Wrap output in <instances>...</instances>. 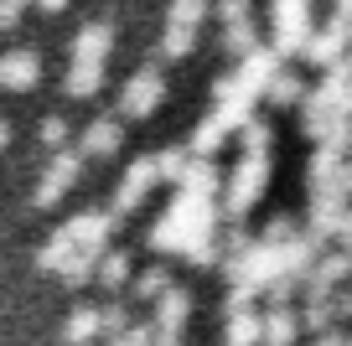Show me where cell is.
Returning a JSON list of instances; mask_svg holds the SVG:
<instances>
[{
  "mask_svg": "<svg viewBox=\"0 0 352 346\" xmlns=\"http://www.w3.org/2000/svg\"><path fill=\"white\" fill-rule=\"evenodd\" d=\"M264 181H270V155H243V161L233 165L228 186H223V217H228V222H243L249 207L259 202Z\"/></svg>",
  "mask_w": 352,
  "mask_h": 346,
  "instance_id": "6da1fadb",
  "label": "cell"
},
{
  "mask_svg": "<svg viewBox=\"0 0 352 346\" xmlns=\"http://www.w3.org/2000/svg\"><path fill=\"white\" fill-rule=\"evenodd\" d=\"M228 269V284H243V290H254V295H264L270 284L285 274V259H280V249H270V243H254L243 259H233V264H223Z\"/></svg>",
  "mask_w": 352,
  "mask_h": 346,
  "instance_id": "7a4b0ae2",
  "label": "cell"
},
{
  "mask_svg": "<svg viewBox=\"0 0 352 346\" xmlns=\"http://www.w3.org/2000/svg\"><path fill=\"white\" fill-rule=\"evenodd\" d=\"M161 98H166V78H161V67L151 62L120 88V119H151Z\"/></svg>",
  "mask_w": 352,
  "mask_h": 346,
  "instance_id": "3957f363",
  "label": "cell"
},
{
  "mask_svg": "<svg viewBox=\"0 0 352 346\" xmlns=\"http://www.w3.org/2000/svg\"><path fill=\"white\" fill-rule=\"evenodd\" d=\"M155 181H161V165H155V155H140V161H130V165H124V176H120V192H114V207H109V212H114V217L135 212V207L151 196Z\"/></svg>",
  "mask_w": 352,
  "mask_h": 346,
  "instance_id": "277c9868",
  "label": "cell"
},
{
  "mask_svg": "<svg viewBox=\"0 0 352 346\" xmlns=\"http://www.w3.org/2000/svg\"><path fill=\"white\" fill-rule=\"evenodd\" d=\"M78 171H83V155L78 150H57L52 161H47L42 181H36V207H57L67 196V186L78 181Z\"/></svg>",
  "mask_w": 352,
  "mask_h": 346,
  "instance_id": "5b68a950",
  "label": "cell"
},
{
  "mask_svg": "<svg viewBox=\"0 0 352 346\" xmlns=\"http://www.w3.org/2000/svg\"><path fill=\"white\" fill-rule=\"evenodd\" d=\"M352 52V26L347 21H321L316 32H311V42H306V62H316V67H337L342 57Z\"/></svg>",
  "mask_w": 352,
  "mask_h": 346,
  "instance_id": "8992f818",
  "label": "cell"
},
{
  "mask_svg": "<svg viewBox=\"0 0 352 346\" xmlns=\"http://www.w3.org/2000/svg\"><path fill=\"white\" fill-rule=\"evenodd\" d=\"M321 253H327V233H311V227H300L296 238H290L285 249H280V259H285V274H290V279H300V284H306L311 274H316Z\"/></svg>",
  "mask_w": 352,
  "mask_h": 346,
  "instance_id": "52a82bcc",
  "label": "cell"
},
{
  "mask_svg": "<svg viewBox=\"0 0 352 346\" xmlns=\"http://www.w3.org/2000/svg\"><path fill=\"white\" fill-rule=\"evenodd\" d=\"M120 227V217L114 212H99V207H88V212H78L73 222L63 227L67 238H73V249H88V253H109L104 243H109V233Z\"/></svg>",
  "mask_w": 352,
  "mask_h": 346,
  "instance_id": "ba28073f",
  "label": "cell"
},
{
  "mask_svg": "<svg viewBox=\"0 0 352 346\" xmlns=\"http://www.w3.org/2000/svg\"><path fill=\"white\" fill-rule=\"evenodd\" d=\"M124 140V124L120 114H99V119H88L83 135H78V155H94V161H104V155H114Z\"/></svg>",
  "mask_w": 352,
  "mask_h": 346,
  "instance_id": "9c48e42d",
  "label": "cell"
},
{
  "mask_svg": "<svg viewBox=\"0 0 352 346\" xmlns=\"http://www.w3.org/2000/svg\"><path fill=\"white\" fill-rule=\"evenodd\" d=\"M42 83V57L32 47H16V52L0 57V88H11V93H26V88Z\"/></svg>",
  "mask_w": 352,
  "mask_h": 346,
  "instance_id": "30bf717a",
  "label": "cell"
},
{
  "mask_svg": "<svg viewBox=\"0 0 352 346\" xmlns=\"http://www.w3.org/2000/svg\"><path fill=\"white\" fill-rule=\"evenodd\" d=\"M280 73H285V62H280V52H275V47H254V52L239 62L243 88H249V93H259V98H264V88L275 83Z\"/></svg>",
  "mask_w": 352,
  "mask_h": 346,
  "instance_id": "8fae6325",
  "label": "cell"
},
{
  "mask_svg": "<svg viewBox=\"0 0 352 346\" xmlns=\"http://www.w3.org/2000/svg\"><path fill=\"white\" fill-rule=\"evenodd\" d=\"M114 52V21H83L73 36V62H109Z\"/></svg>",
  "mask_w": 352,
  "mask_h": 346,
  "instance_id": "7c38bea8",
  "label": "cell"
},
{
  "mask_svg": "<svg viewBox=\"0 0 352 346\" xmlns=\"http://www.w3.org/2000/svg\"><path fill=\"white\" fill-rule=\"evenodd\" d=\"M176 192L223 202V171H218V161H197V155H192V165H187V176H182V186H176Z\"/></svg>",
  "mask_w": 352,
  "mask_h": 346,
  "instance_id": "4fadbf2b",
  "label": "cell"
},
{
  "mask_svg": "<svg viewBox=\"0 0 352 346\" xmlns=\"http://www.w3.org/2000/svg\"><path fill=\"white\" fill-rule=\"evenodd\" d=\"M300 331H306V325H300L296 305H270V310H264V346H296Z\"/></svg>",
  "mask_w": 352,
  "mask_h": 346,
  "instance_id": "5bb4252c",
  "label": "cell"
},
{
  "mask_svg": "<svg viewBox=\"0 0 352 346\" xmlns=\"http://www.w3.org/2000/svg\"><path fill=\"white\" fill-rule=\"evenodd\" d=\"M223 346H264V310L223 315Z\"/></svg>",
  "mask_w": 352,
  "mask_h": 346,
  "instance_id": "9a60e30c",
  "label": "cell"
},
{
  "mask_svg": "<svg viewBox=\"0 0 352 346\" xmlns=\"http://www.w3.org/2000/svg\"><path fill=\"white\" fill-rule=\"evenodd\" d=\"M145 243H151L155 253H187V249H192V243H197V238H192V227L182 222V217H176V212H166L161 222L151 227V238H145Z\"/></svg>",
  "mask_w": 352,
  "mask_h": 346,
  "instance_id": "2e32d148",
  "label": "cell"
},
{
  "mask_svg": "<svg viewBox=\"0 0 352 346\" xmlns=\"http://www.w3.org/2000/svg\"><path fill=\"white\" fill-rule=\"evenodd\" d=\"M192 315V295L182 290V284H171V290L155 300V331H182Z\"/></svg>",
  "mask_w": 352,
  "mask_h": 346,
  "instance_id": "e0dca14e",
  "label": "cell"
},
{
  "mask_svg": "<svg viewBox=\"0 0 352 346\" xmlns=\"http://www.w3.org/2000/svg\"><path fill=\"white\" fill-rule=\"evenodd\" d=\"M104 78H109V67H104V62H73L63 73V88H67V98H94L104 88Z\"/></svg>",
  "mask_w": 352,
  "mask_h": 346,
  "instance_id": "ac0fdd59",
  "label": "cell"
},
{
  "mask_svg": "<svg viewBox=\"0 0 352 346\" xmlns=\"http://www.w3.org/2000/svg\"><path fill=\"white\" fill-rule=\"evenodd\" d=\"M94 336H104L99 305H73V310H67V325H63V341L83 346V341H94Z\"/></svg>",
  "mask_w": 352,
  "mask_h": 346,
  "instance_id": "d6986e66",
  "label": "cell"
},
{
  "mask_svg": "<svg viewBox=\"0 0 352 346\" xmlns=\"http://www.w3.org/2000/svg\"><path fill=\"white\" fill-rule=\"evenodd\" d=\"M264 98H270L275 108H290V104H306V98H311V88H306V78H300L296 67H285V73H280L275 83L264 88Z\"/></svg>",
  "mask_w": 352,
  "mask_h": 346,
  "instance_id": "ffe728a7",
  "label": "cell"
},
{
  "mask_svg": "<svg viewBox=\"0 0 352 346\" xmlns=\"http://www.w3.org/2000/svg\"><path fill=\"white\" fill-rule=\"evenodd\" d=\"M99 259H104V253H88V249H78L73 259H67L63 269H57V279H63L67 290H83V284H94V279H99Z\"/></svg>",
  "mask_w": 352,
  "mask_h": 346,
  "instance_id": "44dd1931",
  "label": "cell"
},
{
  "mask_svg": "<svg viewBox=\"0 0 352 346\" xmlns=\"http://www.w3.org/2000/svg\"><path fill=\"white\" fill-rule=\"evenodd\" d=\"M223 140H228V130L218 124V114H208V119L192 130V140H187V150L197 155V161H212V155L223 150Z\"/></svg>",
  "mask_w": 352,
  "mask_h": 346,
  "instance_id": "7402d4cb",
  "label": "cell"
},
{
  "mask_svg": "<svg viewBox=\"0 0 352 346\" xmlns=\"http://www.w3.org/2000/svg\"><path fill=\"white\" fill-rule=\"evenodd\" d=\"M130 274H135V259L124 249H109L99 259V290H124L130 284Z\"/></svg>",
  "mask_w": 352,
  "mask_h": 346,
  "instance_id": "603a6c76",
  "label": "cell"
},
{
  "mask_svg": "<svg viewBox=\"0 0 352 346\" xmlns=\"http://www.w3.org/2000/svg\"><path fill=\"white\" fill-rule=\"evenodd\" d=\"M166 290H171V264H145V269L135 274V300L155 305Z\"/></svg>",
  "mask_w": 352,
  "mask_h": 346,
  "instance_id": "cb8c5ba5",
  "label": "cell"
},
{
  "mask_svg": "<svg viewBox=\"0 0 352 346\" xmlns=\"http://www.w3.org/2000/svg\"><path fill=\"white\" fill-rule=\"evenodd\" d=\"M155 165H161V181L182 186V176H187V165H192V150L187 145H161V150H155Z\"/></svg>",
  "mask_w": 352,
  "mask_h": 346,
  "instance_id": "d4e9b609",
  "label": "cell"
},
{
  "mask_svg": "<svg viewBox=\"0 0 352 346\" xmlns=\"http://www.w3.org/2000/svg\"><path fill=\"white\" fill-rule=\"evenodd\" d=\"M254 47H264V42H259V26H254V21H243V26H223V52H228V57H239V62H243Z\"/></svg>",
  "mask_w": 352,
  "mask_h": 346,
  "instance_id": "484cf974",
  "label": "cell"
},
{
  "mask_svg": "<svg viewBox=\"0 0 352 346\" xmlns=\"http://www.w3.org/2000/svg\"><path fill=\"white\" fill-rule=\"evenodd\" d=\"M73 238H67V233H52V238H47L42 243V249H36V269H47V274H57V269H63V264L67 259H73Z\"/></svg>",
  "mask_w": 352,
  "mask_h": 346,
  "instance_id": "4316f807",
  "label": "cell"
},
{
  "mask_svg": "<svg viewBox=\"0 0 352 346\" xmlns=\"http://www.w3.org/2000/svg\"><path fill=\"white\" fill-rule=\"evenodd\" d=\"M212 104H259V93H249L243 88V78L239 73H223V78H212Z\"/></svg>",
  "mask_w": 352,
  "mask_h": 346,
  "instance_id": "83f0119b",
  "label": "cell"
},
{
  "mask_svg": "<svg viewBox=\"0 0 352 346\" xmlns=\"http://www.w3.org/2000/svg\"><path fill=\"white\" fill-rule=\"evenodd\" d=\"M218 243H223V264H233V259H243V253H249L259 238H254V227H243V222H228V227L218 233Z\"/></svg>",
  "mask_w": 352,
  "mask_h": 346,
  "instance_id": "f1b7e54d",
  "label": "cell"
},
{
  "mask_svg": "<svg viewBox=\"0 0 352 346\" xmlns=\"http://www.w3.org/2000/svg\"><path fill=\"white\" fill-rule=\"evenodd\" d=\"M239 145H243V155H270V145H275V130H270V119H259V114H254V119L239 130Z\"/></svg>",
  "mask_w": 352,
  "mask_h": 346,
  "instance_id": "f546056e",
  "label": "cell"
},
{
  "mask_svg": "<svg viewBox=\"0 0 352 346\" xmlns=\"http://www.w3.org/2000/svg\"><path fill=\"white\" fill-rule=\"evenodd\" d=\"M208 11H212L208 0H171V5H166V26H187V32H197V21Z\"/></svg>",
  "mask_w": 352,
  "mask_h": 346,
  "instance_id": "4dcf8cb0",
  "label": "cell"
},
{
  "mask_svg": "<svg viewBox=\"0 0 352 346\" xmlns=\"http://www.w3.org/2000/svg\"><path fill=\"white\" fill-rule=\"evenodd\" d=\"M300 325H306L311 336L331 331V325H337V310H331V300H306V305H300Z\"/></svg>",
  "mask_w": 352,
  "mask_h": 346,
  "instance_id": "1f68e13d",
  "label": "cell"
},
{
  "mask_svg": "<svg viewBox=\"0 0 352 346\" xmlns=\"http://www.w3.org/2000/svg\"><path fill=\"white\" fill-rule=\"evenodd\" d=\"M99 325H104V336H124L135 325V315H130V305H124V300H104L99 305Z\"/></svg>",
  "mask_w": 352,
  "mask_h": 346,
  "instance_id": "d6a6232c",
  "label": "cell"
},
{
  "mask_svg": "<svg viewBox=\"0 0 352 346\" xmlns=\"http://www.w3.org/2000/svg\"><path fill=\"white\" fill-rule=\"evenodd\" d=\"M300 227H296V217H270V222L259 227V243H270V249H285L290 238H296Z\"/></svg>",
  "mask_w": 352,
  "mask_h": 346,
  "instance_id": "836d02e7",
  "label": "cell"
},
{
  "mask_svg": "<svg viewBox=\"0 0 352 346\" xmlns=\"http://www.w3.org/2000/svg\"><path fill=\"white\" fill-rule=\"evenodd\" d=\"M67 140H73V124H67L63 114H47L42 119V145L57 155V150H67Z\"/></svg>",
  "mask_w": 352,
  "mask_h": 346,
  "instance_id": "e575fe53",
  "label": "cell"
},
{
  "mask_svg": "<svg viewBox=\"0 0 352 346\" xmlns=\"http://www.w3.org/2000/svg\"><path fill=\"white\" fill-rule=\"evenodd\" d=\"M192 47H197V32H187V26H166V36H161V57H187Z\"/></svg>",
  "mask_w": 352,
  "mask_h": 346,
  "instance_id": "d590c367",
  "label": "cell"
},
{
  "mask_svg": "<svg viewBox=\"0 0 352 346\" xmlns=\"http://www.w3.org/2000/svg\"><path fill=\"white\" fill-rule=\"evenodd\" d=\"M270 16L280 21H311V0H270Z\"/></svg>",
  "mask_w": 352,
  "mask_h": 346,
  "instance_id": "8d00e7d4",
  "label": "cell"
},
{
  "mask_svg": "<svg viewBox=\"0 0 352 346\" xmlns=\"http://www.w3.org/2000/svg\"><path fill=\"white\" fill-rule=\"evenodd\" d=\"M212 11H218V21L223 26H243V21H254V0H218V5H212Z\"/></svg>",
  "mask_w": 352,
  "mask_h": 346,
  "instance_id": "74e56055",
  "label": "cell"
},
{
  "mask_svg": "<svg viewBox=\"0 0 352 346\" xmlns=\"http://www.w3.org/2000/svg\"><path fill=\"white\" fill-rule=\"evenodd\" d=\"M151 336H155V321H135L124 336H109L104 346H151Z\"/></svg>",
  "mask_w": 352,
  "mask_h": 346,
  "instance_id": "f35d334b",
  "label": "cell"
},
{
  "mask_svg": "<svg viewBox=\"0 0 352 346\" xmlns=\"http://www.w3.org/2000/svg\"><path fill=\"white\" fill-rule=\"evenodd\" d=\"M300 290H306V284H300V279H290V274H280V279L270 284V290H264V300H270V305H290V300H296Z\"/></svg>",
  "mask_w": 352,
  "mask_h": 346,
  "instance_id": "ab89813d",
  "label": "cell"
},
{
  "mask_svg": "<svg viewBox=\"0 0 352 346\" xmlns=\"http://www.w3.org/2000/svg\"><path fill=\"white\" fill-rule=\"evenodd\" d=\"M187 259L202 264V269H212V264H223V243L218 238H202V243H192V249H187Z\"/></svg>",
  "mask_w": 352,
  "mask_h": 346,
  "instance_id": "60d3db41",
  "label": "cell"
},
{
  "mask_svg": "<svg viewBox=\"0 0 352 346\" xmlns=\"http://www.w3.org/2000/svg\"><path fill=\"white\" fill-rule=\"evenodd\" d=\"M331 310H337V321H352V284H342V290L331 295Z\"/></svg>",
  "mask_w": 352,
  "mask_h": 346,
  "instance_id": "b9f144b4",
  "label": "cell"
},
{
  "mask_svg": "<svg viewBox=\"0 0 352 346\" xmlns=\"http://www.w3.org/2000/svg\"><path fill=\"white\" fill-rule=\"evenodd\" d=\"M16 21H21V5H11V0H0V32H11Z\"/></svg>",
  "mask_w": 352,
  "mask_h": 346,
  "instance_id": "7bdbcfd3",
  "label": "cell"
},
{
  "mask_svg": "<svg viewBox=\"0 0 352 346\" xmlns=\"http://www.w3.org/2000/svg\"><path fill=\"white\" fill-rule=\"evenodd\" d=\"M311 346H347V336H342L337 325H331V331H321V336H316V341H311Z\"/></svg>",
  "mask_w": 352,
  "mask_h": 346,
  "instance_id": "ee69618b",
  "label": "cell"
},
{
  "mask_svg": "<svg viewBox=\"0 0 352 346\" xmlns=\"http://www.w3.org/2000/svg\"><path fill=\"white\" fill-rule=\"evenodd\" d=\"M151 346H182V331H155Z\"/></svg>",
  "mask_w": 352,
  "mask_h": 346,
  "instance_id": "f6af8a7d",
  "label": "cell"
},
{
  "mask_svg": "<svg viewBox=\"0 0 352 346\" xmlns=\"http://www.w3.org/2000/svg\"><path fill=\"white\" fill-rule=\"evenodd\" d=\"M337 243H342V253H352V217L337 227Z\"/></svg>",
  "mask_w": 352,
  "mask_h": 346,
  "instance_id": "bcb514c9",
  "label": "cell"
},
{
  "mask_svg": "<svg viewBox=\"0 0 352 346\" xmlns=\"http://www.w3.org/2000/svg\"><path fill=\"white\" fill-rule=\"evenodd\" d=\"M327 73H331V78H347V83H352V52H347V57H342V62H337V67H327Z\"/></svg>",
  "mask_w": 352,
  "mask_h": 346,
  "instance_id": "7dc6e473",
  "label": "cell"
},
{
  "mask_svg": "<svg viewBox=\"0 0 352 346\" xmlns=\"http://www.w3.org/2000/svg\"><path fill=\"white\" fill-rule=\"evenodd\" d=\"M331 16H337V21H347V26H352V0H337V11H331Z\"/></svg>",
  "mask_w": 352,
  "mask_h": 346,
  "instance_id": "c3c4849f",
  "label": "cell"
},
{
  "mask_svg": "<svg viewBox=\"0 0 352 346\" xmlns=\"http://www.w3.org/2000/svg\"><path fill=\"white\" fill-rule=\"evenodd\" d=\"M36 5H42V11H63L67 0H36Z\"/></svg>",
  "mask_w": 352,
  "mask_h": 346,
  "instance_id": "681fc988",
  "label": "cell"
},
{
  "mask_svg": "<svg viewBox=\"0 0 352 346\" xmlns=\"http://www.w3.org/2000/svg\"><path fill=\"white\" fill-rule=\"evenodd\" d=\"M6 140H11V124H6V119H0V150H6Z\"/></svg>",
  "mask_w": 352,
  "mask_h": 346,
  "instance_id": "f907efd6",
  "label": "cell"
},
{
  "mask_svg": "<svg viewBox=\"0 0 352 346\" xmlns=\"http://www.w3.org/2000/svg\"><path fill=\"white\" fill-rule=\"evenodd\" d=\"M11 5H32V0H11Z\"/></svg>",
  "mask_w": 352,
  "mask_h": 346,
  "instance_id": "816d5d0a",
  "label": "cell"
},
{
  "mask_svg": "<svg viewBox=\"0 0 352 346\" xmlns=\"http://www.w3.org/2000/svg\"><path fill=\"white\" fill-rule=\"evenodd\" d=\"M347 346H352V341H347Z\"/></svg>",
  "mask_w": 352,
  "mask_h": 346,
  "instance_id": "f5cc1de1",
  "label": "cell"
}]
</instances>
